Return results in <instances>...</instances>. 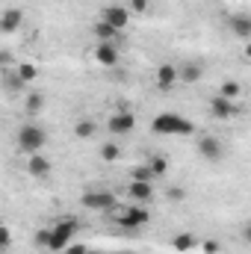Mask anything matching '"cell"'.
Listing matches in <instances>:
<instances>
[{"label":"cell","mask_w":251,"mask_h":254,"mask_svg":"<svg viewBox=\"0 0 251 254\" xmlns=\"http://www.w3.org/2000/svg\"><path fill=\"white\" fill-rule=\"evenodd\" d=\"M151 130L160 136H189V133H195V125L181 113H157L151 119Z\"/></svg>","instance_id":"1"},{"label":"cell","mask_w":251,"mask_h":254,"mask_svg":"<svg viewBox=\"0 0 251 254\" xmlns=\"http://www.w3.org/2000/svg\"><path fill=\"white\" fill-rule=\"evenodd\" d=\"M80 231V225H77V219L74 216H65L60 219L57 225H51V240H48V252H63L65 246H71V240H74V234Z\"/></svg>","instance_id":"2"},{"label":"cell","mask_w":251,"mask_h":254,"mask_svg":"<svg viewBox=\"0 0 251 254\" xmlns=\"http://www.w3.org/2000/svg\"><path fill=\"white\" fill-rule=\"evenodd\" d=\"M15 142H18V151H24V154H42V148L48 142V133L39 125H24L18 130Z\"/></svg>","instance_id":"3"},{"label":"cell","mask_w":251,"mask_h":254,"mask_svg":"<svg viewBox=\"0 0 251 254\" xmlns=\"http://www.w3.org/2000/svg\"><path fill=\"white\" fill-rule=\"evenodd\" d=\"M83 207H86V210H101V213H107V210L116 207V195L110 190H89V192H83Z\"/></svg>","instance_id":"4"},{"label":"cell","mask_w":251,"mask_h":254,"mask_svg":"<svg viewBox=\"0 0 251 254\" xmlns=\"http://www.w3.org/2000/svg\"><path fill=\"white\" fill-rule=\"evenodd\" d=\"M107 130H110L113 136H127V133H133V130H136V116H133L130 110H119V113H113V116H110Z\"/></svg>","instance_id":"5"},{"label":"cell","mask_w":251,"mask_h":254,"mask_svg":"<svg viewBox=\"0 0 251 254\" xmlns=\"http://www.w3.org/2000/svg\"><path fill=\"white\" fill-rule=\"evenodd\" d=\"M101 21L110 24V27L119 33V30H125L127 24H130V9H127V6H119V3H110V6H104Z\"/></svg>","instance_id":"6"},{"label":"cell","mask_w":251,"mask_h":254,"mask_svg":"<svg viewBox=\"0 0 251 254\" xmlns=\"http://www.w3.org/2000/svg\"><path fill=\"white\" fill-rule=\"evenodd\" d=\"M148 222H151V213H148L142 204L127 207L125 213L119 216V225H122V228H142V225H148Z\"/></svg>","instance_id":"7"},{"label":"cell","mask_w":251,"mask_h":254,"mask_svg":"<svg viewBox=\"0 0 251 254\" xmlns=\"http://www.w3.org/2000/svg\"><path fill=\"white\" fill-rule=\"evenodd\" d=\"M210 113H213V119L228 122V119H234L240 113V107H237V101H228V98L216 95V98H210Z\"/></svg>","instance_id":"8"},{"label":"cell","mask_w":251,"mask_h":254,"mask_svg":"<svg viewBox=\"0 0 251 254\" xmlns=\"http://www.w3.org/2000/svg\"><path fill=\"white\" fill-rule=\"evenodd\" d=\"M198 154H201L204 160H210V163H219V160L225 157V148H222V142H219L216 136H201V139H198Z\"/></svg>","instance_id":"9"},{"label":"cell","mask_w":251,"mask_h":254,"mask_svg":"<svg viewBox=\"0 0 251 254\" xmlns=\"http://www.w3.org/2000/svg\"><path fill=\"white\" fill-rule=\"evenodd\" d=\"M21 24H24V9L9 6V9L0 12V33H18Z\"/></svg>","instance_id":"10"},{"label":"cell","mask_w":251,"mask_h":254,"mask_svg":"<svg viewBox=\"0 0 251 254\" xmlns=\"http://www.w3.org/2000/svg\"><path fill=\"white\" fill-rule=\"evenodd\" d=\"M95 60H98V65H104V68H113V65H119V48L113 42H101L95 48Z\"/></svg>","instance_id":"11"},{"label":"cell","mask_w":251,"mask_h":254,"mask_svg":"<svg viewBox=\"0 0 251 254\" xmlns=\"http://www.w3.org/2000/svg\"><path fill=\"white\" fill-rule=\"evenodd\" d=\"M154 80H157V89L169 92V89H175V86H178V68H175V65H160Z\"/></svg>","instance_id":"12"},{"label":"cell","mask_w":251,"mask_h":254,"mask_svg":"<svg viewBox=\"0 0 251 254\" xmlns=\"http://www.w3.org/2000/svg\"><path fill=\"white\" fill-rule=\"evenodd\" d=\"M51 160L45 157V154H30V160H27V172L33 175V178H48L51 175Z\"/></svg>","instance_id":"13"},{"label":"cell","mask_w":251,"mask_h":254,"mask_svg":"<svg viewBox=\"0 0 251 254\" xmlns=\"http://www.w3.org/2000/svg\"><path fill=\"white\" fill-rule=\"evenodd\" d=\"M201 77H204V65H198V63H184L178 68V83L192 86V83H198Z\"/></svg>","instance_id":"14"},{"label":"cell","mask_w":251,"mask_h":254,"mask_svg":"<svg viewBox=\"0 0 251 254\" xmlns=\"http://www.w3.org/2000/svg\"><path fill=\"white\" fill-rule=\"evenodd\" d=\"M127 195H130L136 204H145V201H151V198H154V187H151V184H142V181H130Z\"/></svg>","instance_id":"15"},{"label":"cell","mask_w":251,"mask_h":254,"mask_svg":"<svg viewBox=\"0 0 251 254\" xmlns=\"http://www.w3.org/2000/svg\"><path fill=\"white\" fill-rule=\"evenodd\" d=\"M228 24H231V33L234 36H240V39H249L251 36V18L249 15H231Z\"/></svg>","instance_id":"16"},{"label":"cell","mask_w":251,"mask_h":254,"mask_svg":"<svg viewBox=\"0 0 251 254\" xmlns=\"http://www.w3.org/2000/svg\"><path fill=\"white\" fill-rule=\"evenodd\" d=\"M240 92H243V86H240L237 80H225V83H222V89H219V95H222V98H228V101H237V98H240Z\"/></svg>","instance_id":"17"},{"label":"cell","mask_w":251,"mask_h":254,"mask_svg":"<svg viewBox=\"0 0 251 254\" xmlns=\"http://www.w3.org/2000/svg\"><path fill=\"white\" fill-rule=\"evenodd\" d=\"M95 130H98V127H95L92 119H83V122L74 125V136H77V139H89V136H95Z\"/></svg>","instance_id":"18"},{"label":"cell","mask_w":251,"mask_h":254,"mask_svg":"<svg viewBox=\"0 0 251 254\" xmlns=\"http://www.w3.org/2000/svg\"><path fill=\"white\" fill-rule=\"evenodd\" d=\"M92 33H95V36H98L101 42H113V39L119 36V33H116V30H113L110 24H104V21H98V24L92 27Z\"/></svg>","instance_id":"19"},{"label":"cell","mask_w":251,"mask_h":254,"mask_svg":"<svg viewBox=\"0 0 251 254\" xmlns=\"http://www.w3.org/2000/svg\"><path fill=\"white\" fill-rule=\"evenodd\" d=\"M15 74H18L24 83H30V80H36V77H39V68H36V65H30V63H21L18 68H15Z\"/></svg>","instance_id":"20"},{"label":"cell","mask_w":251,"mask_h":254,"mask_svg":"<svg viewBox=\"0 0 251 254\" xmlns=\"http://www.w3.org/2000/svg\"><path fill=\"white\" fill-rule=\"evenodd\" d=\"M148 169L154 172V178H163V175L169 172V160H166V157H151V163H148Z\"/></svg>","instance_id":"21"},{"label":"cell","mask_w":251,"mask_h":254,"mask_svg":"<svg viewBox=\"0 0 251 254\" xmlns=\"http://www.w3.org/2000/svg\"><path fill=\"white\" fill-rule=\"evenodd\" d=\"M172 246H175L178 252H189V249H195V237H192V234H178V237L172 240Z\"/></svg>","instance_id":"22"},{"label":"cell","mask_w":251,"mask_h":254,"mask_svg":"<svg viewBox=\"0 0 251 254\" xmlns=\"http://www.w3.org/2000/svg\"><path fill=\"white\" fill-rule=\"evenodd\" d=\"M42 107H45V95L42 92L27 95V113H42Z\"/></svg>","instance_id":"23"},{"label":"cell","mask_w":251,"mask_h":254,"mask_svg":"<svg viewBox=\"0 0 251 254\" xmlns=\"http://www.w3.org/2000/svg\"><path fill=\"white\" fill-rule=\"evenodd\" d=\"M130 181H142V184H151V181H154V172H151L148 166H136V169L130 172Z\"/></svg>","instance_id":"24"},{"label":"cell","mask_w":251,"mask_h":254,"mask_svg":"<svg viewBox=\"0 0 251 254\" xmlns=\"http://www.w3.org/2000/svg\"><path fill=\"white\" fill-rule=\"evenodd\" d=\"M119 154H122V148H119V145H113V142H107V145L101 148V157H104L107 163H113V160H119Z\"/></svg>","instance_id":"25"},{"label":"cell","mask_w":251,"mask_h":254,"mask_svg":"<svg viewBox=\"0 0 251 254\" xmlns=\"http://www.w3.org/2000/svg\"><path fill=\"white\" fill-rule=\"evenodd\" d=\"M21 86H24V80H21L15 71H12V74L6 77V92H21Z\"/></svg>","instance_id":"26"},{"label":"cell","mask_w":251,"mask_h":254,"mask_svg":"<svg viewBox=\"0 0 251 254\" xmlns=\"http://www.w3.org/2000/svg\"><path fill=\"white\" fill-rule=\"evenodd\" d=\"M48 240H51V228H39L36 231V246L39 249H48Z\"/></svg>","instance_id":"27"},{"label":"cell","mask_w":251,"mask_h":254,"mask_svg":"<svg viewBox=\"0 0 251 254\" xmlns=\"http://www.w3.org/2000/svg\"><path fill=\"white\" fill-rule=\"evenodd\" d=\"M9 246H12V231H9V228H3V225H0V252H6V249H9Z\"/></svg>","instance_id":"28"},{"label":"cell","mask_w":251,"mask_h":254,"mask_svg":"<svg viewBox=\"0 0 251 254\" xmlns=\"http://www.w3.org/2000/svg\"><path fill=\"white\" fill-rule=\"evenodd\" d=\"M127 9H133V12H148V9H151V0H130Z\"/></svg>","instance_id":"29"},{"label":"cell","mask_w":251,"mask_h":254,"mask_svg":"<svg viewBox=\"0 0 251 254\" xmlns=\"http://www.w3.org/2000/svg\"><path fill=\"white\" fill-rule=\"evenodd\" d=\"M63 252L65 254H89V249H86V246H65Z\"/></svg>","instance_id":"30"},{"label":"cell","mask_w":251,"mask_h":254,"mask_svg":"<svg viewBox=\"0 0 251 254\" xmlns=\"http://www.w3.org/2000/svg\"><path fill=\"white\" fill-rule=\"evenodd\" d=\"M204 252L216 254V252H219V243H216V240H204Z\"/></svg>","instance_id":"31"},{"label":"cell","mask_w":251,"mask_h":254,"mask_svg":"<svg viewBox=\"0 0 251 254\" xmlns=\"http://www.w3.org/2000/svg\"><path fill=\"white\" fill-rule=\"evenodd\" d=\"M169 195H172V201H184V190H172Z\"/></svg>","instance_id":"32"},{"label":"cell","mask_w":251,"mask_h":254,"mask_svg":"<svg viewBox=\"0 0 251 254\" xmlns=\"http://www.w3.org/2000/svg\"><path fill=\"white\" fill-rule=\"evenodd\" d=\"M3 60H6V57H3V54H0V65H3Z\"/></svg>","instance_id":"33"}]
</instances>
